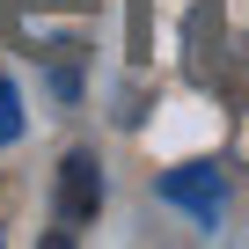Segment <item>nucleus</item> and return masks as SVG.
<instances>
[{
  "mask_svg": "<svg viewBox=\"0 0 249 249\" xmlns=\"http://www.w3.org/2000/svg\"><path fill=\"white\" fill-rule=\"evenodd\" d=\"M95 205H103V169H95V154H66V161H59V220H66V227H88Z\"/></svg>",
  "mask_w": 249,
  "mask_h": 249,
  "instance_id": "obj_1",
  "label": "nucleus"
},
{
  "mask_svg": "<svg viewBox=\"0 0 249 249\" xmlns=\"http://www.w3.org/2000/svg\"><path fill=\"white\" fill-rule=\"evenodd\" d=\"M161 198L198 213V220H220V169L213 161H191V169H169L161 176Z\"/></svg>",
  "mask_w": 249,
  "mask_h": 249,
  "instance_id": "obj_2",
  "label": "nucleus"
},
{
  "mask_svg": "<svg viewBox=\"0 0 249 249\" xmlns=\"http://www.w3.org/2000/svg\"><path fill=\"white\" fill-rule=\"evenodd\" d=\"M15 132H22V110H15V88H8V81H0V147H8Z\"/></svg>",
  "mask_w": 249,
  "mask_h": 249,
  "instance_id": "obj_3",
  "label": "nucleus"
}]
</instances>
